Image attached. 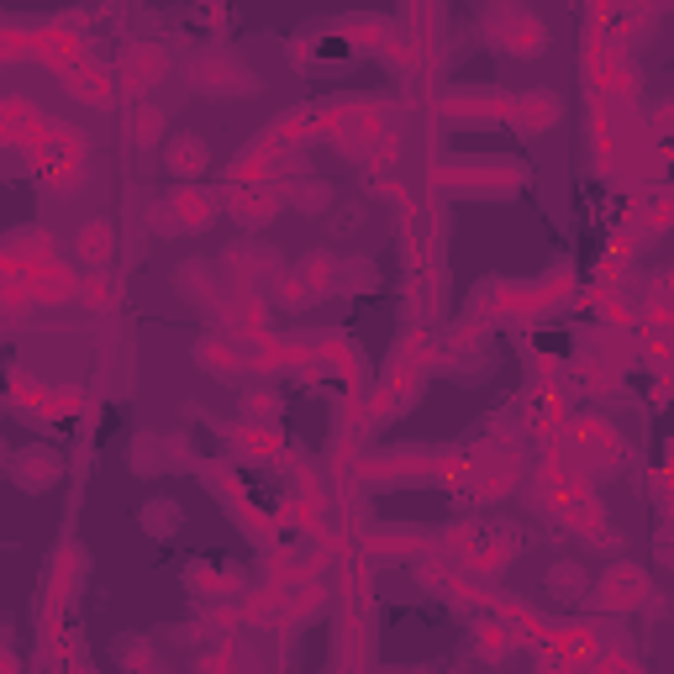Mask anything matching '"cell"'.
Wrapping results in <instances>:
<instances>
[{"mask_svg":"<svg viewBox=\"0 0 674 674\" xmlns=\"http://www.w3.org/2000/svg\"><path fill=\"white\" fill-rule=\"evenodd\" d=\"M485 32L496 37L511 59H537L548 48V27H543V16L528 11V5H496V11H485Z\"/></svg>","mask_w":674,"mask_h":674,"instance_id":"1","label":"cell"},{"mask_svg":"<svg viewBox=\"0 0 674 674\" xmlns=\"http://www.w3.org/2000/svg\"><path fill=\"white\" fill-rule=\"evenodd\" d=\"M190 85L201 90V95H253L259 74L237 59V54H227V48H205L201 59L190 63Z\"/></svg>","mask_w":674,"mask_h":674,"instance_id":"2","label":"cell"},{"mask_svg":"<svg viewBox=\"0 0 674 674\" xmlns=\"http://www.w3.org/2000/svg\"><path fill=\"white\" fill-rule=\"evenodd\" d=\"M590 606L595 612H638V606H653V580H648L638 564H616V569H606L590 586Z\"/></svg>","mask_w":674,"mask_h":674,"instance_id":"3","label":"cell"},{"mask_svg":"<svg viewBox=\"0 0 674 674\" xmlns=\"http://www.w3.org/2000/svg\"><path fill=\"white\" fill-rule=\"evenodd\" d=\"M227 274L237 291L269 285V280H280V253L269 243H237V248H227Z\"/></svg>","mask_w":674,"mask_h":674,"instance_id":"4","label":"cell"},{"mask_svg":"<svg viewBox=\"0 0 674 674\" xmlns=\"http://www.w3.org/2000/svg\"><path fill=\"white\" fill-rule=\"evenodd\" d=\"M164 169L175 179H201L211 169V143H205L201 132H175L164 143Z\"/></svg>","mask_w":674,"mask_h":674,"instance_id":"5","label":"cell"},{"mask_svg":"<svg viewBox=\"0 0 674 674\" xmlns=\"http://www.w3.org/2000/svg\"><path fill=\"white\" fill-rule=\"evenodd\" d=\"M164 69H169V54L158 43H127L121 48V80H127V90H147Z\"/></svg>","mask_w":674,"mask_h":674,"instance_id":"6","label":"cell"},{"mask_svg":"<svg viewBox=\"0 0 674 674\" xmlns=\"http://www.w3.org/2000/svg\"><path fill=\"white\" fill-rule=\"evenodd\" d=\"M280 201H285V196H280L274 185H253V190L237 185L233 196H227V205H233V216L243 222V227H264V222H274Z\"/></svg>","mask_w":674,"mask_h":674,"instance_id":"7","label":"cell"},{"mask_svg":"<svg viewBox=\"0 0 674 674\" xmlns=\"http://www.w3.org/2000/svg\"><path fill=\"white\" fill-rule=\"evenodd\" d=\"M74 253H80V264L85 269H106L111 264V253H117V227H111L106 216H90L85 227L74 233Z\"/></svg>","mask_w":674,"mask_h":674,"instance_id":"8","label":"cell"},{"mask_svg":"<svg viewBox=\"0 0 674 674\" xmlns=\"http://www.w3.org/2000/svg\"><path fill=\"white\" fill-rule=\"evenodd\" d=\"M558 111H564V106H558L554 90H532V95H517V100H511L506 117H511V127H522V132H543V127L558 121Z\"/></svg>","mask_w":674,"mask_h":674,"instance_id":"9","label":"cell"},{"mask_svg":"<svg viewBox=\"0 0 674 674\" xmlns=\"http://www.w3.org/2000/svg\"><path fill=\"white\" fill-rule=\"evenodd\" d=\"M543 590L554 601H580L590 590V569L580 558H558V564H548V575H543Z\"/></svg>","mask_w":674,"mask_h":674,"instance_id":"10","label":"cell"},{"mask_svg":"<svg viewBox=\"0 0 674 674\" xmlns=\"http://www.w3.org/2000/svg\"><path fill=\"white\" fill-rule=\"evenodd\" d=\"M164 201L175 205V216H179L185 233H196V227H205V222L216 216V201H211L205 190H196V185H179V190H169Z\"/></svg>","mask_w":674,"mask_h":674,"instance_id":"11","label":"cell"},{"mask_svg":"<svg viewBox=\"0 0 674 674\" xmlns=\"http://www.w3.org/2000/svg\"><path fill=\"white\" fill-rule=\"evenodd\" d=\"M164 127H169V111L153 106V100H138V106L127 111V138H132V147H153L164 138Z\"/></svg>","mask_w":674,"mask_h":674,"instance_id":"12","label":"cell"},{"mask_svg":"<svg viewBox=\"0 0 674 674\" xmlns=\"http://www.w3.org/2000/svg\"><path fill=\"white\" fill-rule=\"evenodd\" d=\"M295 274L306 280V291H311L317 300H322V295L338 291V280H343V264H338V253H306Z\"/></svg>","mask_w":674,"mask_h":674,"instance_id":"13","label":"cell"},{"mask_svg":"<svg viewBox=\"0 0 674 674\" xmlns=\"http://www.w3.org/2000/svg\"><path fill=\"white\" fill-rule=\"evenodd\" d=\"M422 548V532L416 528H375L369 532V558H406Z\"/></svg>","mask_w":674,"mask_h":674,"instance_id":"14","label":"cell"},{"mask_svg":"<svg viewBox=\"0 0 674 674\" xmlns=\"http://www.w3.org/2000/svg\"><path fill=\"white\" fill-rule=\"evenodd\" d=\"M63 80H69V95H74V100H90V106H106V100H111V85H106V80H100V74H95V69H80V63H69V69H63Z\"/></svg>","mask_w":674,"mask_h":674,"instance_id":"15","label":"cell"},{"mask_svg":"<svg viewBox=\"0 0 674 674\" xmlns=\"http://www.w3.org/2000/svg\"><path fill=\"white\" fill-rule=\"evenodd\" d=\"M285 201H291L295 211H306V216H322L327 205H332V185H327V179H300V185L285 190Z\"/></svg>","mask_w":674,"mask_h":674,"instance_id":"16","label":"cell"},{"mask_svg":"<svg viewBox=\"0 0 674 674\" xmlns=\"http://www.w3.org/2000/svg\"><path fill=\"white\" fill-rule=\"evenodd\" d=\"M274 291H280V306H291V311H306V306L317 300V295L306 291V280H300V274H280V280H274Z\"/></svg>","mask_w":674,"mask_h":674,"instance_id":"17","label":"cell"},{"mask_svg":"<svg viewBox=\"0 0 674 674\" xmlns=\"http://www.w3.org/2000/svg\"><path fill=\"white\" fill-rule=\"evenodd\" d=\"M147 227H153L158 237H179V233H185V227H179V216H175V205H169V201H153V205H147Z\"/></svg>","mask_w":674,"mask_h":674,"instance_id":"18","label":"cell"},{"mask_svg":"<svg viewBox=\"0 0 674 674\" xmlns=\"http://www.w3.org/2000/svg\"><path fill=\"white\" fill-rule=\"evenodd\" d=\"M143 528L147 532H175L179 528V511L169 506V500H153V506L143 511Z\"/></svg>","mask_w":674,"mask_h":674,"instance_id":"19","label":"cell"},{"mask_svg":"<svg viewBox=\"0 0 674 674\" xmlns=\"http://www.w3.org/2000/svg\"><path fill=\"white\" fill-rule=\"evenodd\" d=\"M158 453H169V448H164L158 438H138V474H153V470H158V464H153Z\"/></svg>","mask_w":674,"mask_h":674,"instance_id":"20","label":"cell"},{"mask_svg":"<svg viewBox=\"0 0 674 674\" xmlns=\"http://www.w3.org/2000/svg\"><path fill=\"white\" fill-rule=\"evenodd\" d=\"M595 674H638V664H632V659H622V653H612V659H606Z\"/></svg>","mask_w":674,"mask_h":674,"instance_id":"21","label":"cell"},{"mask_svg":"<svg viewBox=\"0 0 674 674\" xmlns=\"http://www.w3.org/2000/svg\"><path fill=\"white\" fill-rule=\"evenodd\" d=\"M659 564H670L674 569V537H659Z\"/></svg>","mask_w":674,"mask_h":674,"instance_id":"22","label":"cell"}]
</instances>
